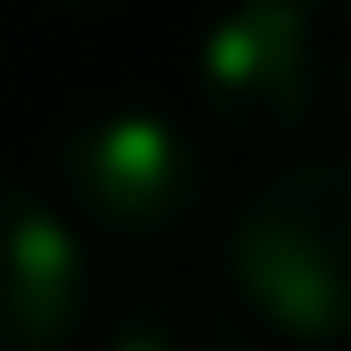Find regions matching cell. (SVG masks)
<instances>
[{"label": "cell", "instance_id": "cell-1", "mask_svg": "<svg viewBox=\"0 0 351 351\" xmlns=\"http://www.w3.org/2000/svg\"><path fill=\"white\" fill-rule=\"evenodd\" d=\"M229 302L302 351H335L351 327V172L343 156H294L229 213Z\"/></svg>", "mask_w": 351, "mask_h": 351}, {"label": "cell", "instance_id": "cell-2", "mask_svg": "<svg viewBox=\"0 0 351 351\" xmlns=\"http://www.w3.org/2000/svg\"><path fill=\"white\" fill-rule=\"evenodd\" d=\"M351 58V0H237L196 49V90L221 131L286 147L335 114Z\"/></svg>", "mask_w": 351, "mask_h": 351}, {"label": "cell", "instance_id": "cell-3", "mask_svg": "<svg viewBox=\"0 0 351 351\" xmlns=\"http://www.w3.org/2000/svg\"><path fill=\"white\" fill-rule=\"evenodd\" d=\"M58 172H66L74 221H90L98 237H123V245L180 237L204 213V156L156 106H98V114H82L66 131V147H58Z\"/></svg>", "mask_w": 351, "mask_h": 351}, {"label": "cell", "instance_id": "cell-4", "mask_svg": "<svg viewBox=\"0 0 351 351\" xmlns=\"http://www.w3.org/2000/svg\"><path fill=\"white\" fill-rule=\"evenodd\" d=\"M90 311V262L58 204L0 164V351H66Z\"/></svg>", "mask_w": 351, "mask_h": 351}, {"label": "cell", "instance_id": "cell-5", "mask_svg": "<svg viewBox=\"0 0 351 351\" xmlns=\"http://www.w3.org/2000/svg\"><path fill=\"white\" fill-rule=\"evenodd\" d=\"M98 351H254V327L213 286H156L106 327Z\"/></svg>", "mask_w": 351, "mask_h": 351}, {"label": "cell", "instance_id": "cell-6", "mask_svg": "<svg viewBox=\"0 0 351 351\" xmlns=\"http://www.w3.org/2000/svg\"><path fill=\"white\" fill-rule=\"evenodd\" d=\"M49 8H106V0H49Z\"/></svg>", "mask_w": 351, "mask_h": 351}]
</instances>
